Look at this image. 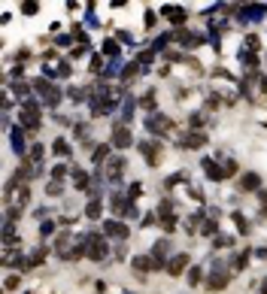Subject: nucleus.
Segmentation results:
<instances>
[{
  "label": "nucleus",
  "mask_w": 267,
  "mask_h": 294,
  "mask_svg": "<svg viewBox=\"0 0 267 294\" xmlns=\"http://www.w3.org/2000/svg\"><path fill=\"white\" fill-rule=\"evenodd\" d=\"M240 94H246L249 100L264 97V94H267V76H261V73H249V76L243 79V85H240Z\"/></svg>",
  "instance_id": "nucleus-1"
},
{
  "label": "nucleus",
  "mask_w": 267,
  "mask_h": 294,
  "mask_svg": "<svg viewBox=\"0 0 267 294\" xmlns=\"http://www.w3.org/2000/svg\"><path fill=\"white\" fill-rule=\"evenodd\" d=\"M43 122V107L37 100H22V125L28 131H37Z\"/></svg>",
  "instance_id": "nucleus-2"
},
{
  "label": "nucleus",
  "mask_w": 267,
  "mask_h": 294,
  "mask_svg": "<svg viewBox=\"0 0 267 294\" xmlns=\"http://www.w3.org/2000/svg\"><path fill=\"white\" fill-rule=\"evenodd\" d=\"M33 91H37L43 100H46V107H58V103H61V88H58V85L55 82H49V79H37V82H33Z\"/></svg>",
  "instance_id": "nucleus-3"
},
{
  "label": "nucleus",
  "mask_w": 267,
  "mask_h": 294,
  "mask_svg": "<svg viewBox=\"0 0 267 294\" xmlns=\"http://www.w3.org/2000/svg\"><path fill=\"white\" fill-rule=\"evenodd\" d=\"M85 243H88V258H91V261H103L106 258V240H103V234H88L85 237Z\"/></svg>",
  "instance_id": "nucleus-4"
},
{
  "label": "nucleus",
  "mask_w": 267,
  "mask_h": 294,
  "mask_svg": "<svg viewBox=\"0 0 267 294\" xmlns=\"http://www.w3.org/2000/svg\"><path fill=\"white\" fill-rule=\"evenodd\" d=\"M146 128H149V134H155V136H164V134L173 131V122H170L167 115H161V112H152V115L146 118Z\"/></svg>",
  "instance_id": "nucleus-5"
},
{
  "label": "nucleus",
  "mask_w": 267,
  "mask_h": 294,
  "mask_svg": "<svg viewBox=\"0 0 267 294\" xmlns=\"http://www.w3.org/2000/svg\"><path fill=\"white\" fill-rule=\"evenodd\" d=\"M110 210L121 218V215H128V218H134L137 215V210H134V200L128 197V194H113V200H110Z\"/></svg>",
  "instance_id": "nucleus-6"
},
{
  "label": "nucleus",
  "mask_w": 267,
  "mask_h": 294,
  "mask_svg": "<svg viewBox=\"0 0 267 294\" xmlns=\"http://www.w3.org/2000/svg\"><path fill=\"white\" fill-rule=\"evenodd\" d=\"M128 167V161L121 158V155H113L110 161H106V167H103V176L110 179V182H121V170Z\"/></svg>",
  "instance_id": "nucleus-7"
},
{
  "label": "nucleus",
  "mask_w": 267,
  "mask_h": 294,
  "mask_svg": "<svg viewBox=\"0 0 267 294\" xmlns=\"http://www.w3.org/2000/svg\"><path fill=\"white\" fill-rule=\"evenodd\" d=\"M167 255H170V240H158L152 246V261H155V270H167Z\"/></svg>",
  "instance_id": "nucleus-8"
},
{
  "label": "nucleus",
  "mask_w": 267,
  "mask_h": 294,
  "mask_svg": "<svg viewBox=\"0 0 267 294\" xmlns=\"http://www.w3.org/2000/svg\"><path fill=\"white\" fill-rule=\"evenodd\" d=\"M43 70H46V76H70V64L61 61L58 55H49L46 64H43Z\"/></svg>",
  "instance_id": "nucleus-9"
},
{
  "label": "nucleus",
  "mask_w": 267,
  "mask_h": 294,
  "mask_svg": "<svg viewBox=\"0 0 267 294\" xmlns=\"http://www.w3.org/2000/svg\"><path fill=\"white\" fill-rule=\"evenodd\" d=\"M119 107L116 97H91V115H110Z\"/></svg>",
  "instance_id": "nucleus-10"
},
{
  "label": "nucleus",
  "mask_w": 267,
  "mask_h": 294,
  "mask_svg": "<svg viewBox=\"0 0 267 294\" xmlns=\"http://www.w3.org/2000/svg\"><path fill=\"white\" fill-rule=\"evenodd\" d=\"M140 152H143V158H146L152 167L161 161V143H158V140H143V143H140Z\"/></svg>",
  "instance_id": "nucleus-11"
},
{
  "label": "nucleus",
  "mask_w": 267,
  "mask_h": 294,
  "mask_svg": "<svg viewBox=\"0 0 267 294\" xmlns=\"http://www.w3.org/2000/svg\"><path fill=\"white\" fill-rule=\"evenodd\" d=\"M228 279H231V276H228V273H225V270H222V267L216 264V267H212V270H209V279H207V288H209V291H222V288L228 285Z\"/></svg>",
  "instance_id": "nucleus-12"
},
{
  "label": "nucleus",
  "mask_w": 267,
  "mask_h": 294,
  "mask_svg": "<svg viewBox=\"0 0 267 294\" xmlns=\"http://www.w3.org/2000/svg\"><path fill=\"white\" fill-rule=\"evenodd\" d=\"M204 146H207V134L204 131H188L179 140V149H204Z\"/></svg>",
  "instance_id": "nucleus-13"
},
{
  "label": "nucleus",
  "mask_w": 267,
  "mask_h": 294,
  "mask_svg": "<svg viewBox=\"0 0 267 294\" xmlns=\"http://www.w3.org/2000/svg\"><path fill=\"white\" fill-rule=\"evenodd\" d=\"M103 237H113V240H128V228L121 224V218H116V221H103Z\"/></svg>",
  "instance_id": "nucleus-14"
},
{
  "label": "nucleus",
  "mask_w": 267,
  "mask_h": 294,
  "mask_svg": "<svg viewBox=\"0 0 267 294\" xmlns=\"http://www.w3.org/2000/svg\"><path fill=\"white\" fill-rule=\"evenodd\" d=\"M204 170H207V179H209V182H222V179H228L225 167H222L219 161H212V158H204Z\"/></svg>",
  "instance_id": "nucleus-15"
},
{
  "label": "nucleus",
  "mask_w": 267,
  "mask_h": 294,
  "mask_svg": "<svg viewBox=\"0 0 267 294\" xmlns=\"http://www.w3.org/2000/svg\"><path fill=\"white\" fill-rule=\"evenodd\" d=\"M113 146L116 149H128L131 146V128L128 125H116L113 128Z\"/></svg>",
  "instance_id": "nucleus-16"
},
{
  "label": "nucleus",
  "mask_w": 267,
  "mask_h": 294,
  "mask_svg": "<svg viewBox=\"0 0 267 294\" xmlns=\"http://www.w3.org/2000/svg\"><path fill=\"white\" fill-rule=\"evenodd\" d=\"M161 12H164V19H170L176 27L182 30V25H185V9H182V6H164Z\"/></svg>",
  "instance_id": "nucleus-17"
},
{
  "label": "nucleus",
  "mask_w": 267,
  "mask_h": 294,
  "mask_svg": "<svg viewBox=\"0 0 267 294\" xmlns=\"http://www.w3.org/2000/svg\"><path fill=\"white\" fill-rule=\"evenodd\" d=\"M188 267V255H173L167 261V273L170 276H182V270Z\"/></svg>",
  "instance_id": "nucleus-18"
},
{
  "label": "nucleus",
  "mask_w": 267,
  "mask_h": 294,
  "mask_svg": "<svg viewBox=\"0 0 267 294\" xmlns=\"http://www.w3.org/2000/svg\"><path fill=\"white\" fill-rule=\"evenodd\" d=\"M131 267L137 273H149V270H155V261H152V255H137L134 261H131Z\"/></svg>",
  "instance_id": "nucleus-19"
},
{
  "label": "nucleus",
  "mask_w": 267,
  "mask_h": 294,
  "mask_svg": "<svg viewBox=\"0 0 267 294\" xmlns=\"http://www.w3.org/2000/svg\"><path fill=\"white\" fill-rule=\"evenodd\" d=\"M258 185H261L258 173H243V176H240V188H243V191H255Z\"/></svg>",
  "instance_id": "nucleus-20"
},
{
  "label": "nucleus",
  "mask_w": 267,
  "mask_h": 294,
  "mask_svg": "<svg viewBox=\"0 0 267 294\" xmlns=\"http://www.w3.org/2000/svg\"><path fill=\"white\" fill-rule=\"evenodd\" d=\"M55 252H58L61 258H70V255H73V243H70L67 234H61V237L55 240Z\"/></svg>",
  "instance_id": "nucleus-21"
},
{
  "label": "nucleus",
  "mask_w": 267,
  "mask_h": 294,
  "mask_svg": "<svg viewBox=\"0 0 267 294\" xmlns=\"http://www.w3.org/2000/svg\"><path fill=\"white\" fill-rule=\"evenodd\" d=\"M201 234H207V237H216V234H219V215H209V218H204V224H201Z\"/></svg>",
  "instance_id": "nucleus-22"
},
{
  "label": "nucleus",
  "mask_w": 267,
  "mask_h": 294,
  "mask_svg": "<svg viewBox=\"0 0 267 294\" xmlns=\"http://www.w3.org/2000/svg\"><path fill=\"white\" fill-rule=\"evenodd\" d=\"M25 149H28L25 146V134H22V128H15L12 131V152L15 155H25Z\"/></svg>",
  "instance_id": "nucleus-23"
},
{
  "label": "nucleus",
  "mask_w": 267,
  "mask_h": 294,
  "mask_svg": "<svg viewBox=\"0 0 267 294\" xmlns=\"http://www.w3.org/2000/svg\"><path fill=\"white\" fill-rule=\"evenodd\" d=\"M110 149H113V146H94V149H91V161H94V164L110 161Z\"/></svg>",
  "instance_id": "nucleus-24"
},
{
  "label": "nucleus",
  "mask_w": 267,
  "mask_h": 294,
  "mask_svg": "<svg viewBox=\"0 0 267 294\" xmlns=\"http://www.w3.org/2000/svg\"><path fill=\"white\" fill-rule=\"evenodd\" d=\"M100 213H103V203H100L97 197H94L91 203H88V206H85V215H88V218H94V221L100 218Z\"/></svg>",
  "instance_id": "nucleus-25"
},
{
  "label": "nucleus",
  "mask_w": 267,
  "mask_h": 294,
  "mask_svg": "<svg viewBox=\"0 0 267 294\" xmlns=\"http://www.w3.org/2000/svg\"><path fill=\"white\" fill-rule=\"evenodd\" d=\"M52 152H55L58 158H67V155H70V143H67V140H61V136H58V140L52 143Z\"/></svg>",
  "instance_id": "nucleus-26"
},
{
  "label": "nucleus",
  "mask_w": 267,
  "mask_h": 294,
  "mask_svg": "<svg viewBox=\"0 0 267 294\" xmlns=\"http://www.w3.org/2000/svg\"><path fill=\"white\" fill-rule=\"evenodd\" d=\"M264 12H267V6H246V9L240 12V19H261Z\"/></svg>",
  "instance_id": "nucleus-27"
},
{
  "label": "nucleus",
  "mask_w": 267,
  "mask_h": 294,
  "mask_svg": "<svg viewBox=\"0 0 267 294\" xmlns=\"http://www.w3.org/2000/svg\"><path fill=\"white\" fill-rule=\"evenodd\" d=\"M119 40H103V55L106 58H119Z\"/></svg>",
  "instance_id": "nucleus-28"
},
{
  "label": "nucleus",
  "mask_w": 267,
  "mask_h": 294,
  "mask_svg": "<svg viewBox=\"0 0 267 294\" xmlns=\"http://www.w3.org/2000/svg\"><path fill=\"white\" fill-rule=\"evenodd\" d=\"M46 255H49V249H46V246H40L37 252H33V255L28 258V267H37V264H43V261H46Z\"/></svg>",
  "instance_id": "nucleus-29"
},
{
  "label": "nucleus",
  "mask_w": 267,
  "mask_h": 294,
  "mask_svg": "<svg viewBox=\"0 0 267 294\" xmlns=\"http://www.w3.org/2000/svg\"><path fill=\"white\" fill-rule=\"evenodd\" d=\"M28 200H30V188H28V185H22L19 191H15V206H22V210H25Z\"/></svg>",
  "instance_id": "nucleus-30"
},
{
  "label": "nucleus",
  "mask_w": 267,
  "mask_h": 294,
  "mask_svg": "<svg viewBox=\"0 0 267 294\" xmlns=\"http://www.w3.org/2000/svg\"><path fill=\"white\" fill-rule=\"evenodd\" d=\"M201 221H204L201 213H198V215H191V218L185 221V231H188V234H201Z\"/></svg>",
  "instance_id": "nucleus-31"
},
{
  "label": "nucleus",
  "mask_w": 267,
  "mask_h": 294,
  "mask_svg": "<svg viewBox=\"0 0 267 294\" xmlns=\"http://www.w3.org/2000/svg\"><path fill=\"white\" fill-rule=\"evenodd\" d=\"M212 246H219V249H231V246H234V237H225V234H216V237H212Z\"/></svg>",
  "instance_id": "nucleus-32"
},
{
  "label": "nucleus",
  "mask_w": 267,
  "mask_h": 294,
  "mask_svg": "<svg viewBox=\"0 0 267 294\" xmlns=\"http://www.w3.org/2000/svg\"><path fill=\"white\" fill-rule=\"evenodd\" d=\"M73 185L76 188H88V173L85 170H73Z\"/></svg>",
  "instance_id": "nucleus-33"
},
{
  "label": "nucleus",
  "mask_w": 267,
  "mask_h": 294,
  "mask_svg": "<svg viewBox=\"0 0 267 294\" xmlns=\"http://www.w3.org/2000/svg\"><path fill=\"white\" fill-rule=\"evenodd\" d=\"M204 122H207V115H204V112H194V115L188 118V125H191V131H201V128H204Z\"/></svg>",
  "instance_id": "nucleus-34"
},
{
  "label": "nucleus",
  "mask_w": 267,
  "mask_h": 294,
  "mask_svg": "<svg viewBox=\"0 0 267 294\" xmlns=\"http://www.w3.org/2000/svg\"><path fill=\"white\" fill-rule=\"evenodd\" d=\"M249 255H252V252H249V249H243V252L234 258V270H243V267L249 264Z\"/></svg>",
  "instance_id": "nucleus-35"
},
{
  "label": "nucleus",
  "mask_w": 267,
  "mask_h": 294,
  "mask_svg": "<svg viewBox=\"0 0 267 294\" xmlns=\"http://www.w3.org/2000/svg\"><path fill=\"white\" fill-rule=\"evenodd\" d=\"M140 70H143V67H140V64L134 61V64H128V67H124V73H121V79H134V76H137Z\"/></svg>",
  "instance_id": "nucleus-36"
},
{
  "label": "nucleus",
  "mask_w": 267,
  "mask_h": 294,
  "mask_svg": "<svg viewBox=\"0 0 267 294\" xmlns=\"http://www.w3.org/2000/svg\"><path fill=\"white\" fill-rule=\"evenodd\" d=\"M140 107H143V109H155V91H146L143 100H140Z\"/></svg>",
  "instance_id": "nucleus-37"
},
{
  "label": "nucleus",
  "mask_w": 267,
  "mask_h": 294,
  "mask_svg": "<svg viewBox=\"0 0 267 294\" xmlns=\"http://www.w3.org/2000/svg\"><path fill=\"white\" fill-rule=\"evenodd\" d=\"M240 61H243L246 67H255V64H258V55H255V52H243V55H240Z\"/></svg>",
  "instance_id": "nucleus-38"
},
{
  "label": "nucleus",
  "mask_w": 267,
  "mask_h": 294,
  "mask_svg": "<svg viewBox=\"0 0 267 294\" xmlns=\"http://www.w3.org/2000/svg\"><path fill=\"white\" fill-rule=\"evenodd\" d=\"M55 234V221H40V237H52Z\"/></svg>",
  "instance_id": "nucleus-39"
},
{
  "label": "nucleus",
  "mask_w": 267,
  "mask_h": 294,
  "mask_svg": "<svg viewBox=\"0 0 267 294\" xmlns=\"http://www.w3.org/2000/svg\"><path fill=\"white\" fill-rule=\"evenodd\" d=\"M234 224H237V231H240V234H249V224H246V218H243L240 213H234Z\"/></svg>",
  "instance_id": "nucleus-40"
},
{
  "label": "nucleus",
  "mask_w": 267,
  "mask_h": 294,
  "mask_svg": "<svg viewBox=\"0 0 267 294\" xmlns=\"http://www.w3.org/2000/svg\"><path fill=\"white\" fill-rule=\"evenodd\" d=\"M46 191H49V194H61V191H64V185H61L58 179H52V182L46 185Z\"/></svg>",
  "instance_id": "nucleus-41"
},
{
  "label": "nucleus",
  "mask_w": 267,
  "mask_h": 294,
  "mask_svg": "<svg viewBox=\"0 0 267 294\" xmlns=\"http://www.w3.org/2000/svg\"><path fill=\"white\" fill-rule=\"evenodd\" d=\"M88 67H91V73H100V76H103V61H100V55H94Z\"/></svg>",
  "instance_id": "nucleus-42"
},
{
  "label": "nucleus",
  "mask_w": 267,
  "mask_h": 294,
  "mask_svg": "<svg viewBox=\"0 0 267 294\" xmlns=\"http://www.w3.org/2000/svg\"><path fill=\"white\" fill-rule=\"evenodd\" d=\"M201 276H204L201 267H191V270H188V282H191V285H198V282H201Z\"/></svg>",
  "instance_id": "nucleus-43"
},
{
  "label": "nucleus",
  "mask_w": 267,
  "mask_h": 294,
  "mask_svg": "<svg viewBox=\"0 0 267 294\" xmlns=\"http://www.w3.org/2000/svg\"><path fill=\"white\" fill-rule=\"evenodd\" d=\"M140 194H143V185H140V182H134V185L128 188V197H131V200H137Z\"/></svg>",
  "instance_id": "nucleus-44"
},
{
  "label": "nucleus",
  "mask_w": 267,
  "mask_h": 294,
  "mask_svg": "<svg viewBox=\"0 0 267 294\" xmlns=\"http://www.w3.org/2000/svg\"><path fill=\"white\" fill-rule=\"evenodd\" d=\"M158 213H161V218H167V215L173 213V203H170V200H161V206H158Z\"/></svg>",
  "instance_id": "nucleus-45"
},
{
  "label": "nucleus",
  "mask_w": 267,
  "mask_h": 294,
  "mask_svg": "<svg viewBox=\"0 0 267 294\" xmlns=\"http://www.w3.org/2000/svg\"><path fill=\"white\" fill-rule=\"evenodd\" d=\"M161 228H164L167 234H173V228H176V218H173V215H167V218H161Z\"/></svg>",
  "instance_id": "nucleus-46"
},
{
  "label": "nucleus",
  "mask_w": 267,
  "mask_h": 294,
  "mask_svg": "<svg viewBox=\"0 0 267 294\" xmlns=\"http://www.w3.org/2000/svg\"><path fill=\"white\" fill-rule=\"evenodd\" d=\"M64 176H67V167H64V164H58L55 170H52V179H58V182H61Z\"/></svg>",
  "instance_id": "nucleus-47"
},
{
  "label": "nucleus",
  "mask_w": 267,
  "mask_h": 294,
  "mask_svg": "<svg viewBox=\"0 0 267 294\" xmlns=\"http://www.w3.org/2000/svg\"><path fill=\"white\" fill-rule=\"evenodd\" d=\"M22 215V206H12V210H6V221H12L15 224V218Z\"/></svg>",
  "instance_id": "nucleus-48"
},
{
  "label": "nucleus",
  "mask_w": 267,
  "mask_h": 294,
  "mask_svg": "<svg viewBox=\"0 0 267 294\" xmlns=\"http://www.w3.org/2000/svg\"><path fill=\"white\" fill-rule=\"evenodd\" d=\"M3 288H6V291H15V288H19V276H9V279L3 282Z\"/></svg>",
  "instance_id": "nucleus-49"
},
{
  "label": "nucleus",
  "mask_w": 267,
  "mask_h": 294,
  "mask_svg": "<svg viewBox=\"0 0 267 294\" xmlns=\"http://www.w3.org/2000/svg\"><path fill=\"white\" fill-rule=\"evenodd\" d=\"M219 100H222L219 94H209V97H207V109H216V107H219Z\"/></svg>",
  "instance_id": "nucleus-50"
},
{
  "label": "nucleus",
  "mask_w": 267,
  "mask_h": 294,
  "mask_svg": "<svg viewBox=\"0 0 267 294\" xmlns=\"http://www.w3.org/2000/svg\"><path fill=\"white\" fill-rule=\"evenodd\" d=\"M28 91H30V88H28L25 82H19V85H15V94H19V100H22V97H28Z\"/></svg>",
  "instance_id": "nucleus-51"
},
{
  "label": "nucleus",
  "mask_w": 267,
  "mask_h": 294,
  "mask_svg": "<svg viewBox=\"0 0 267 294\" xmlns=\"http://www.w3.org/2000/svg\"><path fill=\"white\" fill-rule=\"evenodd\" d=\"M246 46H249V52H255L261 43H258V37H255V33H252V37H246Z\"/></svg>",
  "instance_id": "nucleus-52"
},
{
  "label": "nucleus",
  "mask_w": 267,
  "mask_h": 294,
  "mask_svg": "<svg viewBox=\"0 0 267 294\" xmlns=\"http://www.w3.org/2000/svg\"><path fill=\"white\" fill-rule=\"evenodd\" d=\"M116 258H119V261H121V258H128V249H124V246H116Z\"/></svg>",
  "instance_id": "nucleus-53"
},
{
  "label": "nucleus",
  "mask_w": 267,
  "mask_h": 294,
  "mask_svg": "<svg viewBox=\"0 0 267 294\" xmlns=\"http://www.w3.org/2000/svg\"><path fill=\"white\" fill-rule=\"evenodd\" d=\"M76 136H82V140H85V136H88V128H85V125H76Z\"/></svg>",
  "instance_id": "nucleus-54"
},
{
  "label": "nucleus",
  "mask_w": 267,
  "mask_h": 294,
  "mask_svg": "<svg viewBox=\"0 0 267 294\" xmlns=\"http://www.w3.org/2000/svg\"><path fill=\"white\" fill-rule=\"evenodd\" d=\"M85 52H88V49H85V46H76V49H73V52H70V55H73V58H79V55H85Z\"/></svg>",
  "instance_id": "nucleus-55"
},
{
  "label": "nucleus",
  "mask_w": 267,
  "mask_h": 294,
  "mask_svg": "<svg viewBox=\"0 0 267 294\" xmlns=\"http://www.w3.org/2000/svg\"><path fill=\"white\" fill-rule=\"evenodd\" d=\"M37 12V3H25V15H33Z\"/></svg>",
  "instance_id": "nucleus-56"
},
{
  "label": "nucleus",
  "mask_w": 267,
  "mask_h": 294,
  "mask_svg": "<svg viewBox=\"0 0 267 294\" xmlns=\"http://www.w3.org/2000/svg\"><path fill=\"white\" fill-rule=\"evenodd\" d=\"M149 224H155V213H149V215L143 218V228H149Z\"/></svg>",
  "instance_id": "nucleus-57"
},
{
  "label": "nucleus",
  "mask_w": 267,
  "mask_h": 294,
  "mask_svg": "<svg viewBox=\"0 0 267 294\" xmlns=\"http://www.w3.org/2000/svg\"><path fill=\"white\" fill-rule=\"evenodd\" d=\"M261 215H267V194H261Z\"/></svg>",
  "instance_id": "nucleus-58"
},
{
  "label": "nucleus",
  "mask_w": 267,
  "mask_h": 294,
  "mask_svg": "<svg viewBox=\"0 0 267 294\" xmlns=\"http://www.w3.org/2000/svg\"><path fill=\"white\" fill-rule=\"evenodd\" d=\"M255 255H258V258H267V249H255Z\"/></svg>",
  "instance_id": "nucleus-59"
},
{
  "label": "nucleus",
  "mask_w": 267,
  "mask_h": 294,
  "mask_svg": "<svg viewBox=\"0 0 267 294\" xmlns=\"http://www.w3.org/2000/svg\"><path fill=\"white\" fill-rule=\"evenodd\" d=\"M261 294H267V279H264V282H261Z\"/></svg>",
  "instance_id": "nucleus-60"
}]
</instances>
